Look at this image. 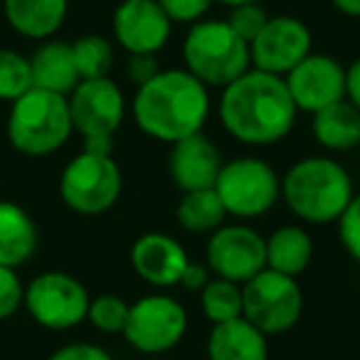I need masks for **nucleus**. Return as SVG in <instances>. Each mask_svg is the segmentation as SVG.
<instances>
[{"mask_svg": "<svg viewBox=\"0 0 360 360\" xmlns=\"http://www.w3.org/2000/svg\"><path fill=\"white\" fill-rule=\"evenodd\" d=\"M304 314V291L294 276L262 269L242 284V316L264 335L291 330Z\"/></svg>", "mask_w": 360, "mask_h": 360, "instance_id": "nucleus-8", "label": "nucleus"}, {"mask_svg": "<svg viewBox=\"0 0 360 360\" xmlns=\"http://www.w3.org/2000/svg\"><path fill=\"white\" fill-rule=\"evenodd\" d=\"M269 20L266 11L259 6V3H245V6H235L230 8V18H227V25L242 37V40L250 45L259 30L264 27V22Z\"/></svg>", "mask_w": 360, "mask_h": 360, "instance_id": "nucleus-29", "label": "nucleus"}, {"mask_svg": "<svg viewBox=\"0 0 360 360\" xmlns=\"http://www.w3.org/2000/svg\"><path fill=\"white\" fill-rule=\"evenodd\" d=\"M314 259V242L299 225H284L266 237V269L286 276H299Z\"/></svg>", "mask_w": 360, "mask_h": 360, "instance_id": "nucleus-23", "label": "nucleus"}, {"mask_svg": "<svg viewBox=\"0 0 360 360\" xmlns=\"http://www.w3.org/2000/svg\"><path fill=\"white\" fill-rule=\"evenodd\" d=\"M345 99L360 111V55L345 70Z\"/></svg>", "mask_w": 360, "mask_h": 360, "instance_id": "nucleus-36", "label": "nucleus"}, {"mask_svg": "<svg viewBox=\"0 0 360 360\" xmlns=\"http://www.w3.org/2000/svg\"><path fill=\"white\" fill-rule=\"evenodd\" d=\"M207 269L235 284H247L266 269V240L250 225H222L210 232L205 247Z\"/></svg>", "mask_w": 360, "mask_h": 360, "instance_id": "nucleus-11", "label": "nucleus"}, {"mask_svg": "<svg viewBox=\"0 0 360 360\" xmlns=\"http://www.w3.org/2000/svg\"><path fill=\"white\" fill-rule=\"evenodd\" d=\"M32 86L45 89L52 94L70 96L72 89L79 84V72L72 55V42L65 40H45L30 55Z\"/></svg>", "mask_w": 360, "mask_h": 360, "instance_id": "nucleus-19", "label": "nucleus"}, {"mask_svg": "<svg viewBox=\"0 0 360 360\" xmlns=\"http://www.w3.org/2000/svg\"><path fill=\"white\" fill-rule=\"evenodd\" d=\"M183 60L198 82L220 89L252 70L250 45L227 25V20L193 22L183 42Z\"/></svg>", "mask_w": 360, "mask_h": 360, "instance_id": "nucleus-5", "label": "nucleus"}, {"mask_svg": "<svg viewBox=\"0 0 360 360\" xmlns=\"http://www.w3.org/2000/svg\"><path fill=\"white\" fill-rule=\"evenodd\" d=\"M188 311L178 299L165 294H148L129 306L124 338L131 348L148 358L165 355L186 338Z\"/></svg>", "mask_w": 360, "mask_h": 360, "instance_id": "nucleus-9", "label": "nucleus"}, {"mask_svg": "<svg viewBox=\"0 0 360 360\" xmlns=\"http://www.w3.org/2000/svg\"><path fill=\"white\" fill-rule=\"evenodd\" d=\"M311 30L294 15H276L264 22L259 35L250 42V60L255 70L286 77L301 60L311 55Z\"/></svg>", "mask_w": 360, "mask_h": 360, "instance_id": "nucleus-13", "label": "nucleus"}, {"mask_svg": "<svg viewBox=\"0 0 360 360\" xmlns=\"http://www.w3.org/2000/svg\"><path fill=\"white\" fill-rule=\"evenodd\" d=\"M37 252V225L25 207L0 200V266L20 269Z\"/></svg>", "mask_w": 360, "mask_h": 360, "instance_id": "nucleus-21", "label": "nucleus"}, {"mask_svg": "<svg viewBox=\"0 0 360 360\" xmlns=\"http://www.w3.org/2000/svg\"><path fill=\"white\" fill-rule=\"evenodd\" d=\"M47 360H114L109 350L94 343H70L57 348Z\"/></svg>", "mask_w": 360, "mask_h": 360, "instance_id": "nucleus-33", "label": "nucleus"}, {"mask_svg": "<svg viewBox=\"0 0 360 360\" xmlns=\"http://www.w3.org/2000/svg\"><path fill=\"white\" fill-rule=\"evenodd\" d=\"M212 191L227 215L252 220L266 215L276 205L281 198V180L266 160L240 155L222 163Z\"/></svg>", "mask_w": 360, "mask_h": 360, "instance_id": "nucleus-6", "label": "nucleus"}, {"mask_svg": "<svg viewBox=\"0 0 360 360\" xmlns=\"http://www.w3.org/2000/svg\"><path fill=\"white\" fill-rule=\"evenodd\" d=\"M188 252L175 237L165 232H146L131 247L134 271L155 289H170L180 284V276L188 266Z\"/></svg>", "mask_w": 360, "mask_h": 360, "instance_id": "nucleus-17", "label": "nucleus"}, {"mask_svg": "<svg viewBox=\"0 0 360 360\" xmlns=\"http://www.w3.org/2000/svg\"><path fill=\"white\" fill-rule=\"evenodd\" d=\"M89 291L67 271H42L25 286L22 306L37 326L47 330H70L86 321Z\"/></svg>", "mask_w": 360, "mask_h": 360, "instance_id": "nucleus-10", "label": "nucleus"}, {"mask_svg": "<svg viewBox=\"0 0 360 360\" xmlns=\"http://www.w3.org/2000/svg\"><path fill=\"white\" fill-rule=\"evenodd\" d=\"M70 0H3V15L11 30L27 40H52L65 25Z\"/></svg>", "mask_w": 360, "mask_h": 360, "instance_id": "nucleus-18", "label": "nucleus"}, {"mask_svg": "<svg viewBox=\"0 0 360 360\" xmlns=\"http://www.w3.org/2000/svg\"><path fill=\"white\" fill-rule=\"evenodd\" d=\"M353 195V180L348 170L326 155L296 160L281 180V198L286 207L299 220L311 225L338 222Z\"/></svg>", "mask_w": 360, "mask_h": 360, "instance_id": "nucleus-3", "label": "nucleus"}, {"mask_svg": "<svg viewBox=\"0 0 360 360\" xmlns=\"http://www.w3.org/2000/svg\"><path fill=\"white\" fill-rule=\"evenodd\" d=\"M114 40L129 55H155L170 40L173 22L158 0H121L111 20Z\"/></svg>", "mask_w": 360, "mask_h": 360, "instance_id": "nucleus-14", "label": "nucleus"}, {"mask_svg": "<svg viewBox=\"0 0 360 360\" xmlns=\"http://www.w3.org/2000/svg\"><path fill=\"white\" fill-rule=\"evenodd\" d=\"M129 306L116 294H99L89 301L86 321L94 326L99 333H124L126 319H129Z\"/></svg>", "mask_w": 360, "mask_h": 360, "instance_id": "nucleus-28", "label": "nucleus"}, {"mask_svg": "<svg viewBox=\"0 0 360 360\" xmlns=\"http://www.w3.org/2000/svg\"><path fill=\"white\" fill-rule=\"evenodd\" d=\"M207 358L210 360H269L266 335L252 326L245 316L227 323L212 326L207 335Z\"/></svg>", "mask_w": 360, "mask_h": 360, "instance_id": "nucleus-20", "label": "nucleus"}, {"mask_svg": "<svg viewBox=\"0 0 360 360\" xmlns=\"http://www.w3.org/2000/svg\"><path fill=\"white\" fill-rule=\"evenodd\" d=\"M200 309L212 326L227 323L242 316V284L227 279H210L200 291Z\"/></svg>", "mask_w": 360, "mask_h": 360, "instance_id": "nucleus-25", "label": "nucleus"}, {"mask_svg": "<svg viewBox=\"0 0 360 360\" xmlns=\"http://www.w3.org/2000/svg\"><path fill=\"white\" fill-rule=\"evenodd\" d=\"M338 237L345 252L360 264V195H353L343 215L338 217Z\"/></svg>", "mask_w": 360, "mask_h": 360, "instance_id": "nucleus-31", "label": "nucleus"}, {"mask_svg": "<svg viewBox=\"0 0 360 360\" xmlns=\"http://www.w3.org/2000/svg\"><path fill=\"white\" fill-rule=\"evenodd\" d=\"M148 360H168V358H160V355H158V358H148Z\"/></svg>", "mask_w": 360, "mask_h": 360, "instance_id": "nucleus-40", "label": "nucleus"}, {"mask_svg": "<svg viewBox=\"0 0 360 360\" xmlns=\"http://www.w3.org/2000/svg\"><path fill=\"white\" fill-rule=\"evenodd\" d=\"M222 153L205 134H193L170 143L168 173L180 193L207 191L215 186L222 168Z\"/></svg>", "mask_w": 360, "mask_h": 360, "instance_id": "nucleus-16", "label": "nucleus"}, {"mask_svg": "<svg viewBox=\"0 0 360 360\" xmlns=\"http://www.w3.org/2000/svg\"><path fill=\"white\" fill-rule=\"evenodd\" d=\"M131 114L146 136L175 143L202 131L210 116V94L188 70H160L150 82L136 86Z\"/></svg>", "mask_w": 360, "mask_h": 360, "instance_id": "nucleus-2", "label": "nucleus"}, {"mask_svg": "<svg viewBox=\"0 0 360 360\" xmlns=\"http://www.w3.org/2000/svg\"><path fill=\"white\" fill-rule=\"evenodd\" d=\"M158 60L155 55H131L129 60V79L134 82L136 86L150 82L155 75H158Z\"/></svg>", "mask_w": 360, "mask_h": 360, "instance_id": "nucleus-34", "label": "nucleus"}, {"mask_svg": "<svg viewBox=\"0 0 360 360\" xmlns=\"http://www.w3.org/2000/svg\"><path fill=\"white\" fill-rule=\"evenodd\" d=\"M25 299V284L20 281L18 269L0 266V321L13 319L22 309Z\"/></svg>", "mask_w": 360, "mask_h": 360, "instance_id": "nucleus-30", "label": "nucleus"}, {"mask_svg": "<svg viewBox=\"0 0 360 360\" xmlns=\"http://www.w3.org/2000/svg\"><path fill=\"white\" fill-rule=\"evenodd\" d=\"M72 126L82 139H114L126 114L124 91L109 77L82 79L67 96Z\"/></svg>", "mask_w": 360, "mask_h": 360, "instance_id": "nucleus-12", "label": "nucleus"}, {"mask_svg": "<svg viewBox=\"0 0 360 360\" xmlns=\"http://www.w3.org/2000/svg\"><path fill=\"white\" fill-rule=\"evenodd\" d=\"M72 55L79 79H101L109 77L114 65V47L104 35H82L72 42Z\"/></svg>", "mask_w": 360, "mask_h": 360, "instance_id": "nucleus-26", "label": "nucleus"}, {"mask_svg": "<svg viewBox=\"0 0 360 360\" xmlns=\"http://www.w3.org/2000/svg\"><path fill=\"white\" fill-rule=\"evenodd\" d=\"M212 3L215 0H158V6L170 18V22H183V25L202 20Z\"/></svg>", "mask_w": 360, "mask_h": 360, "instance_id": "nucleus-32", "label": "nucleus"}, {"mask_svg": "<svg viewBox=\"0 0 360 360\" xmlns=\"http://www.w3.org/2000/svg\"><path fill=\"white\" fill-rule=\"evenodd\" d=\"M217 3H222L227 8H235V6H245V3H259V0H217Z\"/></svg>", "mask_w": 360, "mask_h": 360, "instance_id": "nucleus-39", "label": "nucleus"}, {"mask_svg": "<svg viewBox=\"0 0 360 360\" xmlns=\"http://www.w3.org/2000/svg\"><path fill=\"white\" fill-rule=\"evenodd\" d=\"M32 89L30 57L0 47V101H15Z\"/></svg>", "mask_w": 360, "mask_h": 360, "instance_id": "nucleus-27", "label": "nucleus"}, {"mask_svg": "<svg viewBox=\"0 0 360 360\" xmlns=\"http://www.w3.org/2000/svg\"><path fill=\"white\" fill-rule=\"evenodd\" d=\"M210 281V274H207V269L202 264H195V262H188L186 271H183V276H180V286L188 291H198L200 294L202 286Z\"/></svg>", "mask_w": 360, "mask_h": 360, "instance_id": "nucleus-35", "label": "nucleus"}, {"mask_svg": "<svg viewBox=\"0 0 360 360\" xmlns=\"http://www.w3.org/2000/svg\"><path fill=\"white\" fill-rule=\"evenodd\" d=\"M284 84L291 94L296 111H316L345 99V70L330 55H314L301 60L289 75Z\"/></svg>", "mask_w": 360, "mask_h": 360, "instance_id": "nucleus-15", "label": "nucleus"}, {"mask_svg": "<svg viewBox=\"0 0 360 360\" xmlns=\"http://www.w3.org/2000/svg\"><path fill=\"white\" fill-rule=\"evenodd\" d=\"M311 134L326 150H353L360 141V111L348 99H340L311 114Z\"/></svg>", "mask_w": 360, "mask_h": 360, "instance_id": "nucleus-22", "label": "nucleus"}, {"mask_svg": "<svg viewBox=\"0 0 360 360\" xmlns=\"http://www.w3.org/2000/svg\"><path fill=\"white\" fill-rule=\"evenodd\" d=\"M330 6L348 18H360V0H330Z\"/></svg>", "mask_w": 360, "mask_h": 360, "instance_id": "nucleus-38", "label": "nucleus"}, {"mask_svg": "<svg viewBox=\"0 0 360 360\" xmlns=\"http://www.w3.org/2000/svg\"><path fill=\"white\" fill-rule=\"evenodd\" d=\"M89 153H99V155H111L114 153V139H84V148Z\"/></svg>", "mask_w": 360, "mask_h": 360, "instance_id": "nucleus-37", "label": "nucleus"}, {"mask_svg": "<svg viewBox=\"0 0 360 360\" xmlns=\"http://www.w3.org/2000/svg\"><path fill=\"white\" fill-rule=\"evenodd\" d=\"M8 141L25 155H50L60 150L75 134L67 96L35 89L15 99L8 114Z\"/></svg>", "mask_w": 360, "mask_h": 360, "instance_id": "nucleus-4", "label": "nucleus"}, {"mask_svg": "<svg viewBox=\"0 0 360 360\" xmlns=\"http://www.w3.org/2000/svg\"><path fill=\"white\" fill-rule=\"evenodd\" d=\"M355 150H358V155H360V141H358V148H355Z\"/></svg>", "mask_w": 360, "mask_h": 360, "instance_id": "nucleus-41", "label": "nucleus"}, {"mask_svg": "<svg viewBox=\"0 0 360 360\" xmlns=\"http://www.w3.org/2000/svg\"><path fill=\"white\" fill-rule=\"evenodd\" d=\"M225 217H227V212L212 188H207V191L183 193L178 207H175V220H178V225L183 227V230L193 232V235L215 232L217 227L225 225Z\"/></svg>", "mask_w": 360, "mask_h": 360, "instance_id": "nucleus-24", "label": "nucleus"}, {"mask_svg": "<svg viewBox=\"0 0 360 360\" xmlns=\"http://www.w3.org/2000/svg\"><path fill=\"white\" fill-rule=\"evenodd\" d=\"M222 129L245 146H271L291 134L296 106L284 84V77L262 70H247L220 96Z\"/></svg>", "mask_w": 360, "mask_h": 360, "instance_id": "nucleus-1", "label": "nucleus"}, {"mask_svg": "<svg viewBox=\"0 0 360 360\" xmlns=\"http://www.w3.org/2000/svg\"><path fill=\"white\" fill-rule=\"evenodd\" d=\"M124 188L121 168L114 155L82 150L62 168L60 198L77 215H101L116 205Z\"/></svg>", "mask_w": 360, "mask_h": 360, "instance_id": "nucleus-7", "label": "nucleus"}]
</instances>
